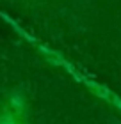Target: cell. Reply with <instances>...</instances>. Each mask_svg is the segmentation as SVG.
I'll return each mask as SVG.
<instances>
[{
	"mask_svg": "<svg viewBox=\"0 0 121 124\" xmlns=\"http://www.w3.org/2000/svg\"><path fill=\"white\" fill-rule=\"evenodd\" d=\"M11 105H13V106H16V110H21V99H20V98H13Z\"/></svg>",
	"mask_w": 121,
	"mask_h": 124,
	"instance_id": "obj_2",
	"label": "cell"
},
{
	"mask_svg": "<svg viewBox=\"0 0 121 124\" xmlns=\"http://www.w3.org/2000/svg\"><path fill=\"white\" fill-rule=\"evenodd\" d=\"M0 124H18V122L14 121L13 115H7V114H5V115H0Z\"/></svg>",
	"mask_w": 121,
	"mask_h": 124,
	"instance_id": "obj_1",
	"label": "cell"
}]
</instances>
